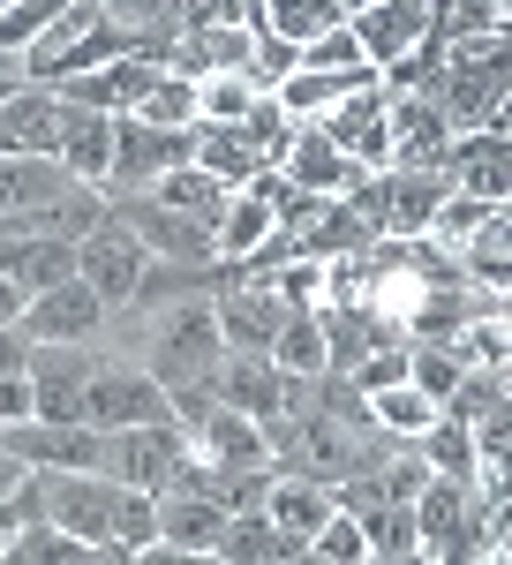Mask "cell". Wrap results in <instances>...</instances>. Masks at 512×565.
<instances>
[{
	"label": "cell",
	"instance_id": "obj_1",
	"mask_svg": "<svg viewBox=\"0 0 512 565\" xmlns=\"http://www.w3.org/2000/svg\"><path fill=\"white\" fill-rule=\"evenodd\" d=\"M512 98V31H474V39H445V76H437V106L445 121L468 136L490 129V114Z\"/></svg>",
	"mask_w": 512,
	"mask_h": 565
},
{
	"label": "cell",
	"instance_id": "obj_2",
	"mask_svg": "<svg viewBox=\"0 0 512 565\" xmlns=\"http://www.w3.org/2000/svg\"><path fill=\"white\" fill-rule=\"evenodd\" d=\"M218 362H226V332H218V302H181L151 324V377L159 385H212Z\"/></svg>",
	"mask_w": 512,
	"mask_h": 565
},
{
	"label": "cell",
	"instance_id": "obj_3",
	"mask_svg": "<svg viewBox=\"0 0 512 565\" xmlns=\"http://www.w3.org/2000/svg\"><path fill=\"white\" fill-rule=\"evenodd\" d=\"M212 392L226 399V407H242V415H256V423L271 430V423H295V415H309V399H317V377H287L271 354L226 348V362H218Z\"/></svg>",
	"mask_w": 512,
	"mask_h": 565
},
{
	"label": "cell",
	"instance_id": "obj_4",
	"mask_svg": "<svg viewBox=\"0 0 512 565\" xmlns=\"http://www.w3.org/2000/svg\"><path fill=\"white\" fill-rule=\"evenodd\" d=\"M181 159H196V129H151L121 114L114 121V167H106V196H143L159 174H173Z\"/></svg>",
	"mask_w": 512,
	"mask_h": 565
},
{
	"label": "cell",
	"instance_id": "obj_5",
	"mask_svg": "<svg viewBox=\"0 0 512 565\" xmlns=\"http://www.w3.org/2000/svg\"><path fill=\"white\" fill-rule=\"evenodd\" d=\"M84 415H90V430H143V423H173V399L151 370H136V362H98Z\"/></svg>",
	"mask_w": 512,
	"mask_h": 565
},
{
	"label": "cell",
	"instance_id": "obj_6",
	"mask_svg": "<svg viewBox=\"0 0 512 565\" xmlns=\"http://www.w3.org/2000/svg\"><path fill=\"white\" fill-rule=\"evenodd\" d=\"M196 452V437L181 423H143V430H106V476L136 490H173L181 460Z\"/></svg>",
	"mask_w": 512,
	"mask_h": 565
},
{
	"label": "cell",
	"instance_id": "obj_7",
	"mask_svg": "<svg viewBox=\"0 0 512 565\" xmlns=\"http://www.w3.org/2000/svg\"><path fill=\"white\" fill-rule=\"evenodd\" d=\"M474 482L429 476L423 498H415V521H423V558H490L482 543V521H474Z\"/></svg>",
	"mask_w": 512,
	"mask_h": 565
},
{
	"label": "cell",
	"instance_id": "obj_8",
	"mask_svg": "<svg viewBox=\"0 0 512 565\" xmlns=\"http://www.w3.org/2000/svg\"><path fill=\"white\" fill-rule=\"evenodd\" d=\"M392 98V90H384ZM452 121H445V106H437V90H399L392 98V167H407V174H445V159H452Z\"/></svg>",
	"mask_w": 512,
	"mask_h": 565
},
{
	"label": "cell",
	"instance_id": "obj_9",
	"mask_svg": "<svg viewBox=\"0 0 512 565\" xmlns=\"http://www.w3.org/2000/svg\"><path fill=\"white\" fill-rule=\"evenodd\" d=\"M76 271H84L90 287L106 295V309H114V302H136V287H143V271H151V249H143L121 218H114V204H106V226H90L84 242H76Z\"/></svg>",
	"mask_w": 512,
	"mask_h": 565
},
{
	"label": "cell",
	"instance_id": "obj_10",
	"mask_svg": "<svg viewBox=\"0 0 512 565\" xmlns=\"http://www.w3.org/2000/svg\"><path fill=\"white\" fill-rule=\"evenodd\" d=\"M106 204H114V218H121L151 257H167V264H218V242H212L204 218H181V212H167V204H151V196H106Z\"/></svg>",
	"mask_w": 512,
	"mask_h": 565
},
{
	"label": "cell",
	"instance_id": "obj_11",
	"mask_svg": "<svg viewBox=\"0 0 512 565\" xmlns=\"http://www.w3.org/2000/svg\"><path fill=\"white\" fill-rule=\"evenodd\" d=\"M324 136L340 143L362 174H384V167H392V98H384V84L340 98V106L324 114Z\"/></svg>",
	"mask_w": 512,
	"mask_h": 565
},
{
	"label": "cell",
	"instance_id": "obj_12",
	"mask_svg": "<svg viewBox=\"0 0 512 565\" xmlns=\"http://www.w3.org/2000/svg\"><path fill=\"white\" fill-rule=\"evenodd\" d=\"M98 324H106V295L90 287L84 271L23 302V340H31V348H39V340H98Z\"/></svg>",
	"mask_w": 512,
	"mask_h": 565
},
{
	"label": "cell",
	"instance_id": "obj_13",
	"mask_svg": "<svg viewBox=\"0 0 512 565\" xmlns=\"http://www.w3.org/2000/svg\"><path fill=\"white\" fill-rule=\"evenodd\" d=\"M354 39H362V53L377 61V68H392L399 53H415V45L437 31V8L429 0H354Z\"/></svg>",
	"mask_w": 512,
	"mask_h": 565
},
{
	"label": "cell",
	"instance_id": "obj_14",
	"mask_svg": "<svg viewBox=\"0 0 512 565\" xmlns=\"http://www.w3.org/2000/svg\"><path fill=\"white\" fill-rule=\"evenodd\" d=\"M218 332H226V348H256L271 354V340H279V324H287V295L271 287V279H234V287H218Z\"/></svg>",
	"mask_w": 512,
	"mask_h": 565
},
{
	"label": "cell",
	"instance_id": "obj_15",
	"mask_svg": "<svg viewBox=\"0 0 512 565\" xmlns=\"http://www.w3.org/2000/svg\"><path fill=\"white\" fill-rule=\"evenodd\" d=\"M167 76V61H151V53H128V61H106V68H90V76H68V84H53L68 106H90V114H136L143 106V90Z\"/></svg>",
	"mask_w": 512,
	"mask_h": 565
},
{
	"label": "cell",
	"instance_id": "obj_16",
	"mask_svg": "<svg viewBox=\"0 0 512 565\" xmlns=\"http://www.w3.org/2000/svg\"><path fill=\"white\" fill-rule=\"evenodd\" d=\"M61 129H68V98L45 84H23L0 98V151H53L61 159Z\"/></svg>",
	"mask_w": 512,
	"mask_h": 565
},
{
	"label": "cell",
	"instance_id": "obj_17",
	"mask_svg": "<svg viewBox=\"0 0 512 565\" xmlns=\"http://www.w3.org/2000/svg\"><path fill=\"white\" fill-rule=\"evenodd\" d=\"M8 445L31 460V468H106V430L90 423H8Z\"/></svg>",
	"mask_w": 512,
	"mask_h": 565
},
{
	"label": "cell",
	"instance_id": "obj_18",
	"mask_svg": "<svg viewBox=\"0 0 512 565\" xmlns=\"http://www.w3.org/2000/svg\"><path fill=\"white\" fill-rule=\"evenodd\" d=\"M279 174L295 181V189H309V196H346V189L362 181V167L324 136V121H301L295 143H287V159H279Z\"/></svg>",
	"mask_w": 512,
	"mask_h": 565
},
{
	"label": "cell",
	"instance_id": "obj_19",
	"mask_svg": "<svg viewBox=\"0 0 512 565\" xmlns=\"http://www.w3.org/2000/svg\"><path fill=\"white\" fill-rule=\"evenodd\" d=\"M452 189L468 196H490V204H512V143L498 129H468L452 136V159H445Z\"/></svg>",
	"mask_w": 512,
	"mask_h": 565
},
{
	"label": "cell",
	"instance_id": "obj_20",
	"mask_svg": "<svg viewBox=\"0 0 512 565\" xmlns=\"http://www.w3.org/2000/svg\"><path fill=\"white\" fill-rule=\"evenodd\" d=\"M98 15H106V0H68L39 39L23 45V84H45V90L61 84V76H68V61H76V45H84V31L98 23Z\"/></svg>",
	"mask_w": 512,
	"mask_h": 565
},
{
	"label": "cell",
	"instance_id": "obj_21",
	"mask_svg": "<svg viewBox=\"0 0 512 565\" xmlns=\"http://www.w3.org/2000/svg\"><path fill=\"white\" fill-rule=\"evenodd\" d=\"M370 84H384V68L377 61H362V68H295L287 84L271 90L295 121H324L340 98H354V90H370Z\"/></svg>",
	"mask_w": 512,
	"mask_h": 565
},
{
	"label": "cell",
	"instance_id": "obj_22",
	"mask_svg": "<svg viewBox=\"0 0 512 565\" xmlns=\"http://www.w3.org/2000/svg\"><path fill=\"white\" fill-rule=\"evenodd\" d=\"M212 558H226V565H287V558H309V543H301L295 527H279L264 505H249V513H226V535H218Z\"/></svg>",
	"mask_w": 512,
	"mask_h": 565
},
{
	"label": "cell",
	"instance_id": "obj_23",
	"mask_svg": "<svg viewBox=\"0 0 512 565\" xmlns=\"http://www.w3.org/2000/svg\"><path fill=\"white\" fill-rule=\"evenodd\" d=\"M159 535L181 543L189 558H212L218 535H226V505L212 490H159Z\"/></svg>",
	"mask_w": 512,
	"mask_h": 565
},
{
	"label": "cell",
	"instance_id": "obj_24",
	"mask_svg": "<svg viewBox=\"0 0 512 565\" xmlns=\"http://www.w3.org/2000/svg\"><path fill=\"white\" fill-rule=\"evenodd\" d=\"M452 196V174H407V167H384V234L407 242V234H429L437 204Z\"/></svg>",
	"mask_w": 512,
	"mask_h": 565
},
{
	"label": "cell",
	"instance_id": "obj_25",
	"mask_svg": "<svg viewBox=\"0 0 512 565\" xmlns=\"http://www.w3.org/2000/svg\"><path fill=\"white\" fill-rule=\"evenodd\" d=\"M143 196H151V204H167V212H181V218H204L212 234H218V218H226V204H234V189H226L212 167H196V159H181L173 174H159Z\"/></svg>",
	"mask_w": 512,
	"mask_h": 565
},
{
	"label": "cell",
	"instance_id": "obj_26",
	"mask_svg": "<svg viewBox=\"0 0 512 565\" xmlns=\"http://www.w3.org/2000/svg\"><path fill=\"white\" fill-rule=\"evenodd\" d=\"M114 121L121 114H90V106H68V129H61V167L90 189H106V167H114Z\"/></svg>",
	"mask_w": 512,
	"mask_h": 565
},
{
	"label": "cell",
	"instance_id": "obj_27",
	"mask_svg": "<svg viewBox=\"0 0 512 565\" xmlns=\"http://www.w3.org/2000/svg\"><path fill=\"white\" fill-rule=\"evenodd\" d=\"M279 234V204L271 196H256V189H234V204H226V218H218V257L226 264H242V257H256L264 242Z\"/></svg>",
	"mask_w": 512,
	"mask_h": 565
},
{
	"label": "cell",
	"instance_id": "obj_28",
	"mask_svg": "<svg viewBox=\"0 0 512 565\" xmlns=\"http://www.w3.org/2000/svg\"><path fill=\"white\" fill-rule=\"evenodd\" d=\"M271 362H279L287 377H324V370H332V348H324V317H317V302L287 309V324H279V340H271Z\"/></svg>",
	"mask_w": 512,
	"mask_h": 565
},
{
	"label": "cell",
	"instance_id": "obj_29",
	"mask_svg": "<svg viewBox=\"0 0 512 565\" xmlns=\"http://www.w3.org/2000/svg\"><path fill=\"white\" fill-rule=\"evenodd\" d=\"M340 498H332V482H317V476H271V498H264V513L279 527H295L301 543L324 527V513H332Z\"/></svg>",
	"mask_w": 512,
	"mask_h": 565
},
{
	"label": "cell",
	"instance_id": "obj_30",
	"mask_svg": "<svg viewBox=\"0 0 512 565\" xmlns=\"http://www.w3.org/2000/svg\"><path fill=\"white\" fill-rule=\"evenodd\" d=\"M90 558H98V551H90L84 535H68L61 521L39 513V521H23L15 535H8V558L0 565H90Z\"/></svg>",
	"mask_w": 512,
	"mask_h": 565
},
{
	"label": "cell",
	"instance_id": "obj_31",
	"mask_svg": "<svg viewBox=\"0 0 512 565\" xmlns=\"http://www.w3.org/2000/svg\"><path fill=\"white\" fill-rule=\"evenodd\" d=\"M256 76L249 68H212V76H196V121L204 129H234V121H249L256 114Z\"/></svg>",
	"mask_w": 512,
	"mask_h": 565
},
{
	"label": "cell",
	"instance_id": "obj_32",
	"mask_svg": "<svg viewBox=\"0 0 512 565\" xmlns=\"http://www.w3.org/2000/svg\"><path fill=\"white\" fill-rule=\"evenodd\" d=\"M423 460L437 468V476H452V482H474V476H482L474 423H460V415H445V407H437V423L423 430Z\"/></svg>",
	"mask_w": 512,
	"mask_h": 565
},
{
	"label": "cell",
	"instance_id": "obj_33",
	"mask_svg": "<svg viewBox=\"0 0 512 565\" xmlns=\"http://www.w3.org/2000/svg\"><path fill=\"white\" fill-rule=\"evenodd\" d=\"M474 317H482L474 295H460V287H429L423 302L407 309V332H415V340H460Z\"/></svg>",
	"mask_w": 512,
	"mask_h": 565
},
{
	"label": "cell",
	"instance_id": "obj_34",
	"mask_svg": "<svg viewBox=\"0 0 512 565\" xmlns=\"http://www.w3.org/2000/svg\"><path fill=\"white\" fill-rule=\"evenodd\" d=\"M370 415H377V430H384V437H423L429 423H437V399H429L415 377H399V385L370 392Z\"/></svg>",
	"mask_w": 512,
	"mask_h": 565
},
{
	"label": "cell",
	"instance_id": "obj_35",
	"mask_svg": "<svg viewBox=\"0 0 512 565\" xmlns=\"http://www.w3.org/2000/svg\"><path fill=\"white\" fill-rule=\"evenodd\" d=\"M196 167H212L226 189H249V181L264 174V159L249 151V136L242 129H204V121H196Z\"/></svg>",
	"mask_w": 512,
	"mask_h": 565
},
{
	"label": "cell",
	"instance_id": "obj_36",
	"mask_svg": "<svg viewBox=\"0 0 512 565\" xmlns=\"http://www.w3.org/2000/svg\"><path fill=\"white\" fill-rule=\"evenodd\" d=\"M362 535H370V558H423V521H415V505H370V513H354Z\"/></svg>",
	"mask_w": 512,
	"mask_h": 565
},
{
	"label": "cell",
	"instance_id": "obj_37",
	"mask_svg": "<svg viewBox=\"0 0 512 565\" xmlns=\"http://www.w3.org/2000/svg\"><path fill=\"white\" fill-rule=\"evenodd\" d=\"M354 15V0H264V31H279V39L309 45L317 31H332Z\"/></svg>",
	"mask_w": 512,
	"mask_h": 565
},
{
	"label": "cell",
	"instance_id": "obj_38",
	"mask_svg": "<svg viewBox=\"0 0 512 565\" xmlns=\"http://www.w3.org/2000/svg\"><path fill=\"white\" fill-rule=\"evenodd\" d=\"M143 543H159V490L121 482V498H114V558H136Z\"/></svg>",
	"mask_w": 512,
	"mask_h": 565
},
{
	"label": "cell",
	"instance_id": "obj_39",
	"mask_svg": "<svg viewBox=\"0 0 512 565\" xmlns=\"http://www.w3.org/2000/svg\"><path fill=\"white\" fill-rule=\"evenodd\" d=\"M136 121H151V129H196V84L189 76H159V84L143 90V106H136Z\"/></svg>",
	"mask_w": 512,
	"mask_h": 565
},
{
	"label": "cell",
	"instance_id": "obj_40",
	"mask_svg": "<svg viewBox=\"0 0 512 565\" xmlns=\"http://www.w3.org/2000/svg\"><path fill=\"white\" fill-rule=\"evenodd\" d=\"M490 218H498V204H490V196H468V189H452V196L437 204V218H429V242H460V249H468V242L482 234V226H490Z\"/></svg>",
	"mask_w": 512,
	"mask_h": 565
},
{
	"label": "cell",
	"instance_id": "obj_41",
	"mask_svg": "<svg viewBox=\"0 0 512 565\" xmlns=\"http://www.w3.org/2000/svg\"><path fill=\"white\" fill-rule=\"evenodd\" d=\"M309 558H324V565H362V558H370V535H362V521H354L346 505H332V513H324V527L309 535Z\"/></svg>",
	"mask_w": 512,
	"mask_h": 565
},
{
	"label": "cell",
	"instance_id": "obj_42",
	"mask_svg": "<svg viewBox=\"0 0 512 565\" xmlns=\"http://www.w3.org/2000/svg\"><path fill=\"white\" fill-rule=\"evenodd\" d=\"M256 39V53H249V76H256V90H279L287 76L301 68V45L295 39H279V31H249Z\"/></svg>",
	"mask_w": 512,
	"mask_h": 565
},
{
	"label": "cell",
	"instance_id": "obj_43",
	"mask_svg": "<svg viewBox=\"0 0 512 565\" xmlns=\"http://www.w3.org/2000/svg\"><path fill=\"white\" fill-rule=\"evenodd\" d=\"M370 53L354 39V23H332V31H317V39L301 45V68H362Z\"/></svg>",
	"mask_w": 512,
	"mask_h": 565
},
{
	"label": "cell",
	"instance_id": "obj_44",
	"mask_svg": "<svg viewBox=\"0 0 512 565\" xmlns=\"http://www.w3.org/2000/svg\"><path fill=\"white\" fill-rule=\"evenodd\" d=\"M429 476H437V468H429V460H423V445H415V452H399V460H384V468H377V490L392 498V505H415Z\"/></svg>",
	"mask_w": 512,
	"mask_h": 565
},
{
	"label": "cell",
	"instance_id": "obj_45",
	"mask_svg": "<svg viewBox=\"0 0 512 565\" xmlns=\"http://www.w3.org/2000/svg\"><path fill=\"white\" fill-rule=\"evenodd\" d=\"M407 377V348H392V340H377V348L354 362V385L362 392H384V385H399Z\"/></svg>",
	"mask_w": 512,
	"mask_h": 565
},
{
	"label": "cell",
	"instance_id": "obj_46",
	"mask_svg": "<svg viewBox=\"0 0 512 565\" xmlns=\"http://www.w3.org/2000/svg\"><path fill=\"white\" fill-rule=\"evenodd\" d=\"M31 476H39V468H31V460H23L15 445H0V498H15V490H31Z\"/></svg>",
	"mask_w": 512,
	"mask_h": 565
},
{
	"label": "cell",
	"instance_id": "obj_47",
	"mask_svg": "<svg viewBox=\"0 0 512 565\" xmlns=\"http://www.w3.org/2000/svg\"><path fill=\"white\" fill-rule=\"evenodd\" d=\"M23 302H31V295H23V287L0 271V324H23Z\"/></svg>",
	"mask_w": 512,
	"mask_h": 565
},
{
	"label": "cell",
	"instance_id": "obj_48",
	"mask_svg": "<svg viewBox=\"0 0 512 565\" xmlns=\"http://www.w3.org/2000/svg\"><path fill=\"white\" fill-rule=\"evenodd\" d=\"M490 129H498V136H505V143H512V98H505V106H498V114H490Z\"/></svg>",
	"mask_w": 512,
	"mask_h": 565
},
{
	"label": "cell",
	"instance_id": "obj_49",
	"mask_svg": "<svg viewBox=\"0 0 512 565\" xmlns=\"http://www.w3.org/2000/svg\"><path fill=\"white\" fill-rule=\"evenodd\" d=\"M498 15H505V23H512V0H498Z\"/></svg>",
	"mask_w": 512,
	"mask_h": 565
},
{
	"label": "cell",
	"instance_id": "obj_50",
	"mask_svg": "<svg viewBox=\"0 0 512 565\" xmlns=\"http://www.w3.org/2000/svg\"><path fill=\"white\" fill-rule=\"evenodd\" d=\"M0 558H8V527H0Z\"/></svg>",
	"mask_w": 512,
	"mask_h": 565
},
{
	"label": "cell",
	"instance_id": "obj_51",
	"mask_svg": "<svg viewBox=\"0 0 512 565\" xmlns=\"http://www.w3.org/2000/svg\"><path fill=\"white\" fill-rule=\"evenodd\" d=\"M505 31H512V23H505Z\"/></svg>",
	"mask_w": 512,
	"mask_h": 565
}]
</instances>
